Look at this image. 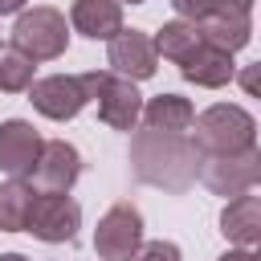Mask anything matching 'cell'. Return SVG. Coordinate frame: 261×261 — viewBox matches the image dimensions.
Listing matches in <instances>:
<instances>
[{
  "mask_svg": "<svg viewBox=\"0 0 261 261\" xmlns=\"http://www.w3.org/2000/svg\"><path fill=\"white\" fill-rule=\"evenodd\" d=\"M77 228H82V208L69 192H33L24 232H33L45 245H61V241H73Z\"/></svg>",
  "mask_w": 261,
  "mask_h": 261,
  "instance_id": "cell-5",
  "label": "cell"
},
{
  "mask_svg": "<svg viewBox=\"0 0 261 261\" xmlns=\"http://www.w3.org/2000/svg\"><path fill=\"white\" fill-rule=\"evenodd\" d=\"M0 261H29L24 253H0Z\"/></svg>",
  "mask_w": 261,
  "mask_h": 261,
  "instance_id": "cell-24",
  "label": "cell"
},
{
  "mask_svg": "<svg viewBox=\"0 0 261 261\" xmlns=\"http://www.w3.org/2000/svg\"><path fill=\"white\" fill-rule=\"evenodd\" d=\"M130 261H179V245L171 241H147L130 253Z\"/></svg>",
  "mask_w": 261,
  "mask_h": 261,
  "instance_id": "cell-21",
  "label": "cell"
},
{
  "mask_svg": "<svg viewBox=\"0 0 261 261\" xmlns=\"http://www.w3.org/2000/svg\"><path fill=\"white\" fill-rule=\"evenodd\" d=\"M106 61H110V73H118V77H126V82H147V77H155V69H159L155 41H151L147 33H139V29H118V33L110 37Z\"/></svg>",
  "mask_w": 261,
  "mask_h": 261,
  "instance_id": "cell-9",
  "label": "cell"
},
{
  "mask_svg": "<svg viewBox=\"0 0 261 261\" xmlns=\"http://www.w3.org/2000/svg\"><path fill=\"white\" fill-rule=\"evenodd\" d=\"M82 175V155L65 139H49L37 155V167L29 171V184L37 192H69Z\"/></svg>",
  "mask_w": 261,
  "mask_h": 261,
  "instance_id": "cell-10",
  "label": "cell"
},
{
  "mask_svg": "<svg viewBox=\"0 0 261 261\" xmlns=\"http://www.w3.org/2000/svg\"><path fill=\"white\" fill-rule=\"evenodd\" d=\"M220 261H257V257H253V249H228Z\"/></svg>",
  "mask_w": 261,
  "mask_h": 261,
  "instance_id": "cell-22",
  "label": "cell"
},
{
  "mask_svg": "<svg viewBox=\"0 0 261 261\" xmlns=\"http://www.w3.org/2000/svg\"><path fill=\"white\" fill-rule=\"evenodd\" d=\"M33 69L37 61L24 57L20 49H0V90L4 94H20L33 86Z\"/></svg>",
  "mask_w": 261,
  "mask_h": 261,
  "instance_id": "cell-19",
  "label": "cell"
},
{
  "mask_svg": "<svg viewBox=\"0 0 261 261\" xmlns=\"http://www.w3.org/2000/svg\"><path fill=\"white\" fill-rule=\"evenodd\" d=\"M33 184L29 179H8L0 184V232H24V216H29V204H33Z\"/></svg>",
  "mask_w": 261,
  "mask_h": 261,
  "instance_id": "cell-18",
  "label": "cell"
},
{
  "mask_svg": "<svg viewBox=\"0 0 261 261\" xmlns=\"http://www.w3.org/2000/svg\"><path fill=\"white\" fill-rule=\"evenodd\" d=\"M41 147H45V139L37 135L33 122H24V118L0 122V171H8L16 179H29V171L37 167Z\"/></svg>",
  "mask_w": 261,
  "mask_h": 261,
  "instance_id": "cell-11",
  "label": "cell"
},
{
  "mask_svg": "<svg viewBox=\"0 0 261 261\" xmlns=\"http://www.w3.org/2000/svg\"><path fill=\"white\" fill-rule=\"evenodd\" d=\"M69 24L90 41H110L122 29V4L118 0H73Z\"/></svg>",
  "mask_w": 261,
  "mask_h": 261,
  "instance_id": "cell-15",
  "label": "cell"
},
{
  "mask_svg": "<svg viewBox=\"0 0 261 261\" xmlns=\"http://www.w3.org/2000/svg\"><path fill=\"white\" fill-rule=\"evenodd\" d=\"M179 73H184V82H192V86L220 90V86L232 82L237 65H232V53H224V49H216V45H196V49L179 61Z\"/></svg>",
  "mask_w": 261,
  "mask_h": 261,
  "instance_id": "cell-12",
  "label": "cell"
},
{
  "mask_svg": "<svg viewBox=\"0 0 261 261\" xmlns=\"http://www.w3.org/2000/svg\"><path fill=\"white\" fill-rule=\"evenodd\" d=\"M171 8H175L184 20H200V16L228 12V8H241V12H249V8H253V0H171Z\"/></svg>",
  "mask_w": 261,
  "mask_h": 261,
  "instance_id": "cell-20",
  "label": "cell"
},
{
  "mask_svg": "<svg viewBox=\"0 0 261 261\" xmlns=\"http://www.w3.org/2000/svg\"><path fill=\"white\" fill-rule=\"evenodd\" d=\"M139 118L147 126H155V130H188L192 118H196V106L188 98H179V94H155L139 110Z\"/></svg>",
  "mask_w": 261,
  "mask_h": 261,
  "instance_id": "cell-16",
  "label": "cell"
},
{
  "mask_svg": "<svg viewBox=\"0 0 261 261\" xmlns=\"http://www.w3.org/2000/svg\"><path fill=\"white\" fill-rule=\"evenodd\" d=\"M118 4H147V0H118Z\"/></svg>",
  "mask_w": 261,
  "mask_h": 261,
  "instance_id": "cell-25",
  "label": "cell"
},
{
  "mask_svg": "<svg viewBox=\"0 0 261 261\" xmlns=\"http://www.w3.org/2000/svg\"><path fill=\"white\" fill-rule=\"evenodd\" d=\"M82 82H86L90 98L98 102V118H102L106 126H114V130H135L139 110H143V98H139L135 82H126V77H118V73H110V69H90V73H82Z\"/></svg>",
  "mask_w": 261,
  "mask_h": 261,
  "instance_id": "cell-4",
  "label": "cell"
},
{
  "mask_svg": "<svg viewBox=\"0 0 261 261\" xmlns=\"http://www.w3.org/2000/svg\"><path fill=\"white\" fill-rule=\"evenodd\" d=\"M151 41H155V53H159V57H167V61H175V65H179L196 45H204V37H200L196 20H184V16H179V20H167Z\"/></svg>",
  "mask_w": 261,
  "mask_h": 261,
  "instance_id": "cell-17",
  "label": "cell"
},
{
  "mask_svg": "<svg viewBox=\"0 0 261 261\" xmlns=\"http://www.w3.org/2000/svg\"><path fill=\"white\" fill-rule=\"evenodd\" d=\"M130 171L139 184L163 188L171 196L188 192L200 175V151L184 130H155L143 126L130 139Z\"/></svg>",
  "mask_w": 261,
  "mask_h": 261,
  "instance_id": "cell-1",
  "label": "cell"
},
{
  "mask_svg": "<svg viewBox=\"0 0 261 261\" xmlns=\"http://www.w3.org/2000/svg\"><path fill=\"white\" fill-rule=\"evenodd\" d=\"M196 29H200L204 45H216V49H224V53L245 49V45H249V37H253V20H249V12H241V8L200 16V20H196Z\"/></svg>",
  "mask_w": 261,
  "mask_h": 261,
  "instance_id": "cell-14",
  "label": "cell"
},
{
  "mask_svg": "<svg viewBox=\"0 0 261 261\" xmlns=\"http://www.w3.org/2000/svg\"><path fill=\"white\" fill-rule=\"evenodd\" d=\"M29 102L37 106V114L65 122V118L82 114V106L90 102V90H86L82 73H49V77H37L29 86Z\"/></svg>",
  "mask_w": 261,
  "mask_h": 261,
  "instance_id": "cell-7",
  "label": "cell"
},
{
  "mask_svg": "<svg viewBox=\"0 0 261 261\" xmlns=\"http://www.w3.org/2000/svg\"><path fill=\"white\" fill-rule=\"evenodd\" d=\"M220 232H224L232 245L253 249V245L261 241V200H257L253 192L232 196V200L224 204V212H220Z\"/></svg>",
  "mask_w": 261,
  "mask_h": 261,
  "instance_id": "cell-13",
  "label": "cell"
},
{
  "mask_svg": "<svg viewBox=\"0 0 261 261\" xmlns=\"http://www.w3.org/2000/svg\"><path fill=\"white\" fill-rule=\"evenodd\" d=\"M29 0H0V16H8V12H20Z\"/></svg>",
  "mask_w": 261,
  "mask_h": 261,
  "instance_id": "cell-23",
  "label": "cell"
},
{
  "mask_svg": "<svg viewBox=\"0 0 261 261\" xmlns=\"http://www.w3.org/2000/svg\"><path fill=\"white\" fill-rule=\"evenodd\" d=\"M216 196H241L253 192L261 179V151H237V155H200V175Z\"/></svg>",
  "mask_w": 261,
  "mask_h": 261,
  "instance_id": "cell-6",
  "label": "cell"
},
{
  "mask_svg": "<svg viewBox=\"0 0 261 261\" xmlns=\"http://www.w3.org/2000/svg\"><path fill=\"white\" fill-rule=\"evenodd\" d=\"M192 147L200 155H237L257 147V118L237 102H216L192 118Z\"/></svg>",
  "mask_w": 261,
  "mask_h": 261,
  "instance_id": "cell-2",
  "label": "cell"
},
{
  "mask_svg": "<svg viewBox=\"0 0 261 261\" xmlns=\"http://www.w3.org/2000/svg\"><path fill=\"white\" fill-rule=\"evenodd\" d=\"M143 245V216L130 204H114L102 212L94 228V249L102 261H130V253Z\"/></svg>",
  "mask_w": 261,
  "mask_h": 261,
  "instance_id": "cell-8",
  "label": "cell"
},
{
  "mask_svg": "<svg viewBox=\"0 0 261 261\" xmlns=\"http://www.w3.org/2000/svg\"><path fill=\"white\" fill-rule=\"evenodd\" d=\"M69 45V24L57 8L37 4V8H20L16 24H12V49H20L33 61H53L61 57Z\"/></svg>",
  "mask_w": 261,
  "mask_h": 261,
  "instance_id": "cell-3",
  "label": "cell"
}]
</instances>
